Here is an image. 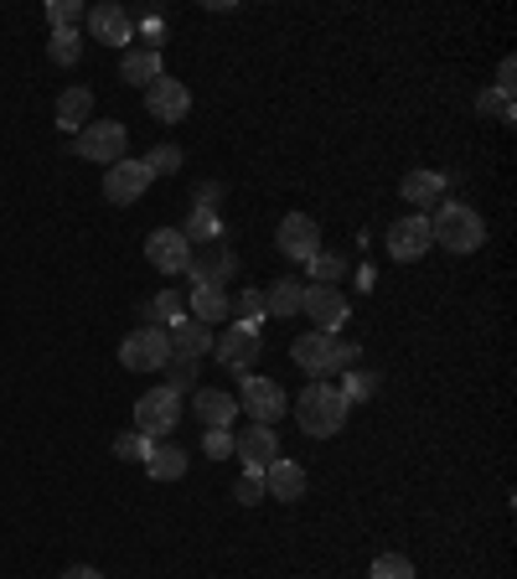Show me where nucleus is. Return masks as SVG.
<instances>
[{"label":"nucleus","instance_id":"nucleus-17","mask_svg":"<svg viewBox=\"0 0 517 579\" xmlns=\"http://www.w3.org/2000/svg\"><path fill=\"white\" fill-rule=\"evenodd\" d=\"M88 32L99 36V42H109V47H124V42H135V21H130V11H120L114 0H103V6L88 11Z\"/></svg>","mask_w":517,"mask_h":579},{"label":"nucleus","instance_id":"nucleus-30","mask_svg":"<svg viewBox=\"0 0 517 579\" xmlns=\"http://www.w3.org/2000/svg\"><path fill=\"white\" fill-rule=\"evenodd\" d=\"M47 21H52V32H78V21H84V0H52Z\"/></svg>","mask_w":517,"mask_h":579},{"label":"nucleus","instance_id":"nucleus-7","mask_svg":"<svg viewBox=\"0 0 517 579\" xmlns=\"http://www.w3.org/2000/svg\"><path fill=\"white\" fill-rule=\"evenodd\" d=\"M191 285H202V290H223L233 274H239V254L233 249H223V243H207V249H191Z\"/></svg>","mask_w":517,"mask_h":579},{"label":"nucleus","instance_id":"nucleus-32","mask_svg":"<svg viewBox=\"0 0 517 579\" xmlns=\"http://www.w3.org/2000/svg\"><path fill=\"white\" fill-rule=\"evenodd\" d=\"M182 233H187V243H191V239H212V233H218V218H212V207L191 203V218H187V228H182Z\"/></svg>","mask_w":517,"mask_h":579},{"label":"nucleus","instance_id":"nucleus-13","mask_svg":"<svg viewBox=\"0 0 517 579\" xmlns=\"http://www.w3.org/2000/svg\"><path fill=\"white\" fill-rule=\"evenodd\" d=\"M233 456L243 460V471H270L279 460V435L270 425H249L243 435H233Z\"/></svg>","mask_w":517,"mask_h":579},{"label":"nucleus","instance_id":"nucleus-16","mask_svg":"<svg viewBox=\"0 0 517 579\" xmlns=\"http://www.w3.org/2000/svg\"><path fill=\"white\" fill-rule=\"evenodd\" d=\"M279 254L316 259V254H321V222L306 218V212H290V218H279Z\"/></svg>","mask_w":517,"mask_h":579},{"label":"nucleus","instance_id":"nucleus-38","mask_svg":"<svg viewBox=\"0 0 517 579\" xmlns=\"http://www.w3.org/2000/svg\"><path fill=\"white\" fill-rule=\"evenodd\" d=\"M202 456L207 460H228V456H233V435H228V429H207Z\"/></svg>","mask_w":517,"mask_h":579},{"label":"nucleus","instance_id":"nucleus-35","mask_svg":"<svg viewBox=\"0 0 517 579\" xmlns=\"http://www.w3.org/2000/svg\"><path fill=\"white\" fill-rule=\"evenodd\" d=\"M114 456H120V460H145V456H151V440L135 435V429H130V435H114Z\"/></svg>","mask_w":517,"mask_h":579},{"label":"nucleus","instance_id":"nucleus-42","mask_svg":"<svg viewBox=\"0 0 517 579\" xmlns=\"http://www.w3.org/2000/svg\"><path fill=\"white\" fill-rule=\"evenodd\" d=\"M63 579H103L94 564H73V569H63Z\"/></svg>","mask_w":517,"mask_h":579},{"label":"nucleus","instance_id":"nucleus-8","mask_svg":"<svg viewBox=\"0 0 517 579\" xmlns=\"http://www.w3.org/2000/svg\"><path fill=\"white\" fill-rule=\"evenodd\" d=\"M73 151L84 155V161H99V166H114L124 161V124L109 120V124H84L78 140H73Z\"/></svg>","mask_w":517,"mask_h":579},{"label":"nucleus","instance_id":"nucleus-33","mask_svg":"<svg viewBox=\"0 0 517 579\" xmlns=\"http://www.w3.org/2000/svg\"><path fill=\"white\" fill-rule=\"evenodd\" d=\"M476 109H482V114H492V120H502V124L517 120V114H513V99H507V94H497V88H486L482 99H476Z\"/></svg>","mask_w":517,"mask_h":579},{"label":"nucleus","instance_id":"nucleus-27","mask_svg":"<svg viewBox=\"0 0 517 579\" xmlns=\"http://www.w3.org/2000/svg\"><path fill=\"white\" fill-rule=\"evenodd\" d=\"M182 316H187V295H182V290H166V295H155L151 306H145V321L161 326V331H166V326H176Z\"/></svg>","mask_w":517,"mask_h":579},{"label":"nucleus","instance_id":"nucleus-31","mask_svg":"<svg viewBox=\"0 0 517 579\" xmlns=\"http://www.w3.org/2000/svg\"><path fill=\"white\" fill-rule=\"evenodd\" d=\"M367 579H419V575H414V564L404 554H383V559H373V575Z\"/></svg>","mask_w":517,"mask_h":579},{"label":"nucleus","instance_id":"nucleus-36","mask_svg":"<svg viewBox=\"0 0 517 579\" xmlns=\"http://www.w3.org/2000/svg\"><path fill=\"white\" fill-rule=\"evenodd\" d=\"M233 496H239L243 507H254V502H264V471H243L239 487H233Z\"/></svg>","mask_w":517,"mask_h":579},{"label":"nucleus","instance_id":"nucleus-29","mask_svg":"<svg viewBox=\"0 0 517 579\" xmlns=\"http://www.w3.org/2000/svg\"><path fill=\"white\" fill-rule=\"evenodd\" d=\"M182 161H187V155H182V145H155V151L145 155L140 166H145V176H172V171H182Z\"/></svg>","mask_w":517,"mask_h":579},{"label":"nucleus","instance_id":"nucleus-41","mask_svg":"<svg viewBox=\"0 0 517 579\" xmlns=\"http://www.w3.org/2000/svg\"><path fill=\"white\" fill-rule=\"evenodd\" d=\"M513 88H517V63H513V57H502V68H497V94H507V99H513Z\"/></svg>","mask_w":517,"mask_h":579},{"label":"nucleus","instance_id":"nucleus-20","mask_svg":"<svg viewBox=\"0 0 517 579\" xmlns=\"http://www.w3.org/2000/svg\"><path fill=\"white\" fill-rule=\"evenodd\" d=\"M187 310H191V321L218 326V321H228V316H233V301H228L223 290H202V285H191Z\"/></svg>","mask_w":517,"mask_h":579},{"label":"nucleus","instance_id":"nucleus-24","mask_svg":"<svg viewBox=\"0 0 517 579\" xmlns=\"http://www.w3.org/2000/svg\"><path fill=\"white\" fill-rule=\"evenodd\" d=\"M155 481H182L187 477V450L182 445H151V456H145Z\"/></svg>","mask_w":517,"mask_h":579},{"label":"nucleus","instance_id":"nucleus-5","mask_svg":"<svg viewBox=\"0 0 517 579\" xmlns=\"http://www.w3.org/2000/svg\"><path fill=\"white\" fill-rule=\"evenodd\" d=\"M120 362L130 373H161V368H172V341L161 326H140L120 341Z\"/></svg>","mask_w":517,"mask_h":579},{"label":"nucleus","instance_id":"nucleus-19","mask_svg":"<svg viewBox=\"0 0 517 579\" xmlns=\"http://www.w3.org/2000/svg\"><path fill=\"white\" fill-rule=\"evenodd\" d=\"M264 496H279V502H300L306 496V466L279 456L270 471H264Z\"/></svg>","mask_w":517,"mask_h":579},{"label":"nucleus","instance_id":"nucleus-23","mask_svg":"<svg viewBox=\"0 0 517 579\" xmlns=\"http://www.w3.org/2000/svg\"><path fill=\"white\" fill-rule=\"evenodd\" d=\"M398 192H404V203H414V207H435L446 197V176H440V171H409Z\"/></svg>","mask_w":517,"mask_h":579},{"label":"nucleus","instance_id":"nucleus-3","mask_svg":"<svg viewBox=\"0 0 517 579\" xmlns=\"http://www.w3.org/2000/svg\"><path fill=\"white\" fill-rule=\"evenodd\" d=\"M290 358L300 373H342L358 362V347L352 341H337L331 331H306V337H295Z\"/></svg>","mask_w":517,"mask_h":579},{"label":"nucleus","instance_id":"nucleus-39","mask_svg":"<svg viewBox=\"0 0 517 579\" xmlns=\"http://www.w3.org/2000/svg\"><path fill=\"white\" fill-rule=\"evenodd\" d=\"M239 316H243V326H258V316H264V290H243Z\"/></svg>","mask_w":517,"mask_h":579},{"label":"nucleus","instance_id":"nucleus-28","mask_svg":"<svg viewBox=\"0 0 517 579\" xmlns=\"http://www.w3.org/2000/svg\"><path fill=\"white\" fill-rule=\"evenodd\" d=\"M47 57L57 63V68H73V63L84 57V36H78V32H52Z\"/></svg>","mask_w":517,"mask_h":579},{"label":"nucleus","instance_id":"nucleus-2","mask_svg":"<svg viewBox=\"0 0 517 579\" xmlns=\"http://www.w3.org/2000/svg\"><path fill=\"white\" fill-rule=\"evenodd\" d=\"M430 233H435L440 249H450V254H476V249L486 243V218L465 203H446L430 218Z\"/></svg>","mask_w":517,"mask_h":579},{"label":"nucleus","instance_id":"nucleus-26","mask_svg":"<svg viewBox=\"0 0 517 579\" xmlns=\"http://www.w3.org/2000/svg\"><path fill=\"white\" fill-rule=\"evenodd\" d=\"M300 301H306V285H300V280H275V285L264 290V310H270V316H295Z\"/></svg>","mask_w":517,"mask_h":579},{"label":"nucleus","instance_id":"nucleus-1","mask_svg":"<svg viewBox=\"0 0 517 579\" xmlns=\"http://www.w3.org/2000/svg\"><path fill=\"white\" fill-rule=\"evenodd\" d=\"M346 404L342 389H331V383H306V393L295 398V419H300V429H306L310 440H331L337 429L346 425Z\"/></svg>","mask_w":517,"mask_h":579},{"label":"nucleus","instance_id":"nucleus-18","mask_svg":"<svg viewBox=\"0 0 517 579\" xmlns=\"http://www.w3.org/2000/svg\"><path fill=\"white\" fill-rule=\"evenodd\" d=\"M166 341H172V358H182V362H202L212 352V331L202 321H191V316L166 326Z\"/></svg>","mask_w":517,"mask_h":579},{"label":"nucleus","instance_id":"nucleus-6","mask_svg":"<svg viewBox=\"0 0 517 579\" xmlns=\"http://www.w3.org/2000/svg\"><path fill=\"white\" fill-rule=\"evenodd\" d=\"M212 352H218V362H223L228 373H249V368L258 362V352H264V341H258V326L233 321V331L212 337Z\"/></svg>","mask_w":517,"mask_h":579},{"label":"nucleus","instance_id":"nucleus-21","mask_svg":"<svg viewBox=\"0 0 517 579\" xmlns=\"http://www.w3.org/2000/svg\"><path fill=\"white\" fill-rule=\"evenodd\" d=\"M166 73V63H161V52L155 47H140V52H124V63H120V78L124 84H135V88H151L155 78Z\"/></svg>","mask_w":517,"mask_h":579},{"label":"nucleus","instance_id":"nucleus-9","mask_svg":"<svg viewBox=\"0 0 517 579\" xmlns=\"http://www.w3.org/2000/svg\"><path fill=\"white\" fill-rule=\"evenodd\" d=\"M145 109H151V120H161V124H182L191 114L187 84H176L172 73H161V78L145 88Z\"/></svg>","mask_w":517,"mask_h":579},{"label":"nucleus","instance_id":"nucleus-11","mask_svg":"<svg viewBox=\"0 0 517 579\" xmlns=\"http://www.w3.org/2000/svg\"><path fill=\"white\" fill-rule=\"evenodd\" d=\"M300 310H306L310 321H316V331H342L346 316H352V306H346V295L342 290H331V285H306V301H300Z\"/></svg>","mask_w":517,"mask_h":579},{"label":"nucleus","instance_id":"nucleus-34","mask_svg":"<svg viewBox=\"0 0 517 579\" xmlns=\"http://www.w3.org/2000/svg\"><path fill=\"white\" fill-rule=\"evenodd\" d=\"M310 270H316V285H337L346 274V259H337V254H316L310 259Z\"/></svg>","mask_w":517,"mask_h":579},{"label":"nucleus","instance_id":"nucleus-12","mask_svg":"<svg viewBox=\"0 0 517 579\" xmlns=\"http://www.w3.org/2000/svg\"><path fill=\"white\" fill-rule=\"evenodd\" d=\"M145 259H151L161 274H187L191 264V243L182 228H155L151 239H145Z\"/></svg>","mask_w":517,"mask_h":579},{"label":"nucleus","instance_id":"nucleus-25","mask_svg":"<svg viewBox=\"0 0 517 579\" xmlns=\"http://www.w3.org/2000/svg\"><path fill=\"white\" fill-rule=\"evenodd\" d=\"M88 114H94V94H88V88H68V94L57 99V124H63V130H84Z\"/></svg>","mask_w":517,"mask_h":579},{"label":"nucleus","instance_id":"nucleus-10","mask_svg":"<svg viewBox=\"0 0 517 579\" xmlns=\"http://www.w3.org/2000/svg\"><path fill=\"white\" fill-rule=\"evenodd\" d=\"M430 249H435V233H430V218H425V212H409V218H398L394 228H388V254L404 259V264L425 259Z\"/></svg>","mask_w":517,"mask_h":579},{"label":"nucleus","instance_id":"nucleus-4","mask_svg":"<svg viewBox=\"0 0 517 579\" xmlns=\"http://www.w3.org/2000/svg\"><path fill=\"white\" fill-rule=\"evenodd\" d=\"M176 425H182V398H176L166 383L135 398V435H145V440L155 445V440H166Z\"/></svg>","mask_w":517,"mask_h":579},{"label":"nucleus","instance_id":"nucleus-22","mask_svg":"<svg viewBox=\"0 0 517 579\" xmlns=\"http://www.w3.org/2000/svg\"><path fill=\"white\" fill-rule=\"evenodd\" d=\"M197 419H202L207 429H228L233 419H239V404L218 389H197Z\"/></svg>","mask_w":517,"mask_h":579},{"label":"nucleus","instance_id":"nucleus-40","mask_svg":"<svg viewBox=\"0 0 517 579\" xmlns=\"http://www.w3.org/2000/svg\"><path fill=\"white\" fill-rule=\"evenodd\" d=\"M373 393V378L367 373H346V383H342V398L352 404V398H367Z\"/></svg>","mask_w":517,"mask_h":579},{"label":"nucleus","instance_id":"nucleus-15","mask_svg":"<svg viewBox=\"0 0 517 579\" xmlns=\"http://www.w3.org/2000/svg\"><path fill=\"white\" fill-rule=\"evenodd\" d=\"M145 187H151V176H145V166H140V161H130V155L103 171V197H109L114 207L140 203V192H145Z\"/></svg>","mask_w":517,"mask_h":579},{"label":"nucleus","instance_id":"nucleus-14","mask_svg":"<svg viewBox=\"0 0 517 579\" xmlns=\"http://www.w3.org/2000/svg\"><path fill=\"white\" fill-rule=\"evenodd\" d=\"M243 414L254 425H275L279 414H285V389H279L275 378H243Z\"/></svg>","mask_w":517,"mask_h":579},{"label":"nucleus","instance_id":"nucleus-37","mask_svg":"<svg viewBox=\"0 0 517 579\" xmlns=\"http://www.w3.org/2000/svg\"><path fill=\"white\" fill-rule=\"evenodd\" d=\"M166 389H172L176 398H182V393H191V389H197V362H182V358H172V383H166Z\"/></svg>","mask_w":517,"mask_h":579}]
</instances>
